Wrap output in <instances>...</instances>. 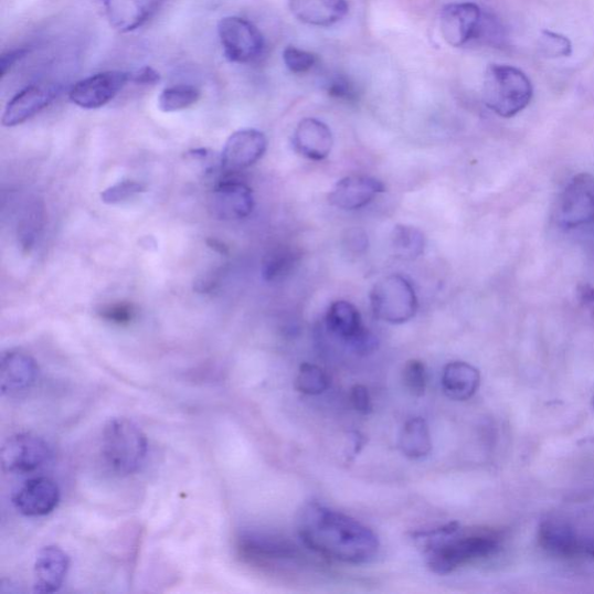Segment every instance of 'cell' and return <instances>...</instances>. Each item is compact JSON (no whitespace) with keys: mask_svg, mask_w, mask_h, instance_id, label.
Returning <instances> with one entry per match:
<instances>
[{"mask_svg":"<svg viewBox=\"0 0 594 594\" xmlns=\"http://www.w3.org/2000/svg\"><path fill=\"white\" fill-rule=\"evenodd\" d=\"M293 146L297 152L314 162L325 161L333 147V135L327 124L307 118L297 125L293 135Z\"/></svg>","mask_w":594,"mask_h":594,"instance_id":"44dd1931","label":"cell"},{"mask_svg":"<svg viewBox=\"0 0 594 594\" xmlns=\"http://www.w3.org/2000/svg\"><path fill=\"white\" fill-rule=\"evenodd\" d=\"M210 202L213 215L224 221L246 219L255 209L253 190L237 179L222 180L213 190Z\"/></svg>","mask_w":594,"mask_h":594,"instance_id":"5bb4252c","label":"cell"},{"mask_svg":"<svg viewBox=\"0 0 594 594\" xmlns=\"http://www.w3.org/2000/svg\"><path fill=\"white\" fill-rule=\"evenodd\" d=\"M330 378L318 365L305 362L295 379V390L309 396L321 395L329 390Z\"/></svg>","mask_w":594,"mask_h":594,"instance_id":"f1b7e54d","label":"cell"},{"mask_svg":"<svg viewBox=\"0 0 594 594\" xmlns=\"http://www.w3.org/2000/svg\"><path fill=\"white\" fill-rule=\"evenodd\" d=\"M384 192L383 182L373 177L350 176L337 182L329 194V202L342 211H357Z\"/></svg>","mask_w":594,"mask_h":594,"instance_id":"2e32d148","label":"cell"},{"mask_svg":"<svg viewBox=\"0 0 594 594\" xmlns=\"http://www.w3.org/2000/svg\"><path fill=\"white\" fill-rule=\"evenodd\" d=\"M539 544L545 552L560 558H579L587 553L588 542L583 541L575 530L559 520H547L540 524Z\"/></svg>","mask_w":594,"mask_h":594,"instance_id":"ffe728a7","label":"cell"},{"mask_svg":"<svg viewBox=\"0 0 594 594\" xmlns=\"http://www.w3.org/2000/svg\"><path fill=\"white\" fill-rule=\"evenodd\" d=\"M425 235L418 227L399 224L392 235V248L396 258L402 261H415L424 254Z\"/></svg>","mask_w":594,"mask_h":594,"instance_id":"4316f807","label":"cell"},{"mask_svg":"<svg viewBox=\"0 0 594 594\" xmlns=\"http://www.w3.org/2000/svg\"><path fill=\"white\" fill-rule=\"evenodd\" d=\"M283 59L288 71L296 75L309 73L318 59L315 54L288 45L283 53Z\"/></svg>","mask_w":594,"mask_h":594,"instance_id":"d6a6232c","label":"cell"},{"mask_svg":"<svg viewBox=\"0 0 594 594\" xmlns=\"http://www.w3.org/2000/svg\"><path fill=\"white\" fill-rule=\"evenodd\" d=\"M531 79L520 68L507 64H490L484 81L486 106L501 118H513L527 108L533 98Z\"/></svg>","mask_w":594,"mask_h":594,"instance_id":"3957f363","label":"cell"},{"mask_svg":"<svg viewBox=\"0 0 594 594\" xmlns=\"http://www.w3.org/2000/svg\"><path fill=\"white\" fill-rule=\"evenodd\" d=\"M161 81V75L151 66H144L130 73V83L137 85H153Z\"/></svg>","mask_w":594,"mask_h":594,"instance_id":"8d00e7d4","label":"cell"},{"mask_svg":"<svg viewBox=\"0 0 594 594\" xmlns=\"http://www.w3.org/2000/svg\"><path fill=\"white\" fill-rule=\"evenodd\" d=\"M134 309L127 304H117L104 308L100 312L102 317L114 325H128L134 318Z\"/></svg>","mask_w":594,"mask_h":594,"instance_id":"e575fe53","label":"cell"},{"mask_svg":"<svg viewBox=\"0 0 594 594\" xmlns=\"http://www.w3.org/2000/svg\"><path fill=\"white\" fill-rule=\"evenodd\" d=\"M168 0H100L108 24L120 33L141 29Z\"/></svg>","mask_w":594,"mask_h":594,"instance_id":"4fadbf2b","label":"cell"},{"mask_svg":"<svg viewBox=\"0 0 594 594\" xmlns=\"http://www.w3.org/2000/svg\"><path fill=\"white\" fill-rule=\"evenodd\" d=\"M238 552L247 563L261 568L287 566L288 563H303L299 548L285 538L259 532H247L238 539Z\"/></svg>","mask_w":594,"mask_h":594,"instance_id":"52a82bcc","label":"cell"},{"mask_svg":"<svg viewBox=\"0 0 594 594\" xmlns=\"http://www.w3.org/2000/svg\"><path fill=\"white\" fill-rule=\"evenodd\" d=\"M327 327L333 336L347 342L351 349L369 331L362 325L359 310L348 301H336L330 306L327 314Z\"/></svg>","mask_w":594,"mask_h":594,"instance_id":"cb8c5ba5","label":"cell"},{"mask_svg":"<svg viewBox=\"0 0 594 594\" xmlns=\"http://www.w3.org/2000/svg\"><path fill=\"white\" fill-rule=\"evenodd\" d=\"M200 97V89L193 85H173L162 91L158 98V107L165 113L184 110L195 105Z\"/></svg>","mask_w":594,"mask_h":594,"instance_id":"83f0119b","label":"cell"},{"mask_svg":"<svg viewBox=\"0 0 594 594\" xmlns=\"http://www.w3.org/2000/svg\"><path fill=\"white\" fill-rule=\"evenodd\" d=\"M146 187L139 181L123 180L106 189L102 193V201L106 204H120L129 201L130 199L144 193Z\"/></svg>","mask_w":594,"mask_h":594,"instance_id":"1f68e13d","label":"cell"},{"mask_svg":"<svg viewBox=\"0 0 594 594\" xmlns=\"http://www.w3.org/2000/svg\"><path fill=\"white\" fill-rule=\"evenodd\" d=\"M53 456L47 442L33 433H18L10 437L0 450L6 471L30 474L47 465Z\"/></svg>","mask_w":594,"mask_h":594,"instance_id":"ba28073f","label":"cell"},{"mask_svg":"<svg viewBox=\"0 0 594 594\" xmlns=\"http://www.w3.org/2000/svg\"><path fill=\"white\" fill-rule=\"evenodd\" d=\"M539 53L545 59H564L573 55V43L563 34L543 30L538 40Z\"/></svg>","mask_w":594,"mask_h":594,"instance_id":"f546056e","label":"cell"},{"mask_svg":"<svg viewBox=\"0 0 594 594\" xmlns=\"http://www.w3.org/2000/svg\"><path fill=\"white\" fill-rule=\"evenodd\" d=\"M297 534L315 554L346 564H368L380 550L379 538L370 528L318 502H309L300 511Z\"/></svg>","mask_w":594,"mask_h":594,"instance_id":"6da1fadb","label":"cell"},{"mask_svg":"<svg viewBox=\"0 0 594 594\" xmlns=\"http://www.w3.org/2000/svg\"><path fill=\"white\" fill-rule=\"evenodd\" d=\"M59 88L52 85H30L21 89L7 105L2 124L15 127L31 120L57 97Z\"/></svg>","mask_w":594,"mask_h":594,"instance_id":"e0dca14e","label":"cell"},{"mask_svg":"<svg viewBox=\"0 0 594 594\" xmlns=\"http://www.w3.org/2000/svg\"><path fill=\"white\" fill-rule=\"evenodd\" d=\"M291 14L304 24L330 28L349 13L347 0H288Z\"/></svg>","mask_w":594,"mask_h":594,"instance_id":"7402d4cb","label":"cell"},{"mask_svg":"<svg viewBox=\"0 0 594 594\" xmlns=\"http://www.w3.org/2000/svg\"><path fill=\"white\" fill-rule=\"evenodd\" d=\"M403 383L411 395L415 397L424 396L427 386L425 363L417 359L407 361L403 370Z\"/></svg>","mask_w":594,"mask_h":594,"instance_id":"4dcf8cb0","label":"cell"},{"mask_svg":"<svg viewBox=\"0 0 594 594\" xmlns=\"http://www.w3.org/2000/svg\"><path fill=\"white\" fill-rule=\"evenodd\" d=\"M587 556L594 559V542L588 543Z\"/></svg>","mask_w":594,"mask_h":594,"instance_id":"ab89813d","label":"cell"},{"mask_svg":"<svg viewBox=\"0 0 594 594\" xmlns=\"http://www.w3.org/2000/svg\"><path fill=\"white\" fill-rule=\"evenodd\" d=\"M353 233L354 235L349 237V247L359 254L368 247L369 240L360 231H353Z\"/></svg>","mask_w":594,"mask_h":594,"instance_id":"f35d334b","label":"cell"},{"mask_svg":"<svg viewBox=\"0 0 594 594\" xmlns=\"http://www.w3.org/2000/svg\"><path fill=\"white\" fill-rule=\"evenodd\" d=\"M301 254L293 246H279L269 251L262 266L263 278L267 283L280 282L290 276Z\"/></svg>","mask_w":594,"mask_h":594,"instance_id":"484cf974","label":"cell"},{"mask_svg":"<svg viewBox=\"0 0 594 594\" xmlns=\"http://www.w3.org/2000/svg\"><path fill=\"white\" fill-rule=\"evenodd\" d=\"M400 448L411 460L426 458L432 450V439L425 420L415 417L404 424L400 437Z\"/></svg>","mask_w":594,"mask_h":594,"instance_id":"d4e9b609","label":"cell"},{"mask_svg":"<svg viewBox=\"0 0 594 594\" xmlns=\"http://www.w3.org/2000/svg\"><path fill=\"white\" fill-rule=\"evenodd\" d=\"M370 299L374 316L393 326L407 323L418 311L416 290L400 274H392L375 284Z\"/></svg>","mask_w":594,"mask_h":594,"instance_id":"5b68a950","label":"cell"},{"mask_svg":"<svg viewBox=\"0 0 594 594\" xmlns=\"http://www.w3.org/2000/svg\"><path fill=\"white\" fill-rule=\"evenodd\" d=\"M147 454L148 439L139 425L127 418H113L106 424L103 455L114 471L123 476L139 471Z\"/></svg>","mask_w":594,"mask_h":594,"instance_id":"277c9868","label":"cell"},{"mask_svg":"<svg viewBox=\"0 0 594 594\" xmlns=\"http://www.w3.org/2000/svg\"><path fill=\"white\" fill-rule=\"evenodd\" d=\"M29 53L30 50L28 49H18L6 53L2 60H0V74H2V77H6L12 71V67L22 59L26 57Z\"/></svg>","mask_w":594,"mask_h":594,"instance_id":"74e56055","label":"cell"},{"mask_svg":"<svg viewBox=\"0 0 594 594\" xmlns=\"http://www.w3.org/2000/svg\"><path fill=\"white\" fill-rule=\"evenodd\" d=\"M593 406H594V399H593Z\"/></svg>","mask_w":594,"mask_h":594,"instance_id":"60d3db41","label":"cell"},{"mask_svg":"<svg viewBox=\"0 0 594 594\" xmlns=\"http://www.w3.org/2000/svg\"><path fill=\"white\" fill-rule=\"evenodd\" d=\"M218 34L227 61L247 64L263 55L265 49L263 34L253 22L244 18H222L218 25Z\"/></svg>","mask_w":594,"mask_h":594,"instance_id":"8992f818","label":"cell"},{"mask_svg":"<svg viewBox=\"0 0 594 594\" xmlns=\"http://www.w3.org/2000/svg\"><path fill=\"white\" fill-rule=\"evenodd\" d=\"M61 491L49 477L29 479L13 495V506L19 513L26 517H44L59 506Z\"/></svg>","mask_w":594,"mask_h":594,"instance_id":"9a60e30c","label":"cell"},{"mask_svg":"<svg viewBox=\"0 0 594 594\" xmlns=\"http://www.w3.org/2000/svg\"><path fill=\"white\" fill-rule=\"evenodd\" d=\"M558 220L566 230L594 223V176L581 173L571 179L558 204Z\"/></svg>","mask_w":594,"mask_h":594,"instance_id":"9c48e42d","label":"cell"},{"mask_svg":"<svg viewBox=\"0 0 594 594\" xmlns=\"http://www.w3.org/2000/svg\"><path fill=\"white\" fill-rule=\"evenodd\" d=\"M71 568V558L56 545H47L39 552L34 564V592H57Z\"/></svg>","mask_w":594,"mask_h":594,"instance_id":"d6986e66","label":"cell"},{"mask_svg":"<svg viewBox=\"0 0 594 594\" xmlns=\"http://www.w3.org/2000/svg\"><path fill=\"white\" fill-rule=\"evenodd\" d=\"M482 10L475 3H452L441 12V31L450 47H464L481 31Z\"/></svg>","mask_w":594,"mask_h":594,"instance_id":"7c38bea8","label":"cell"},{"mask_svg":"<svg viewBox=\"0 0 594 594\" xmlns=\"http://www.w3.org/2000/svg\"><path fill=\"white\" fill-rule=\"evenodd\" d=\"M351 403L352 406L362 415H370L373 411V402L371 394L362 384H356L351 390Z\"/></svg>","mask_w":594,"mask_h":594,"instance_id":"d590c367","label":"cell"},{"mask_svg":"<svg viewBox=\"0 0 594 594\" xmlns=\"http://www.w3.org/2000/svg\"><path fill=\"white\" fill-rule=\"evenodd\" d=\"M267 150V139L257 129H242L231 135L221 155L225 172H242L261 161Z\"/></svg>","mask_w":594,"mask_h":594,"instance_id":"8fae6325","label":"cell"},{"mask_svg":"<svg viewBox=\"0 0 594 594\" xmlns=\"http://www.w3.org/2000/svg\"><path fill=\"white\" fill-rule=\"evenodd\" d=\"M426 555L432 573L446 576L471 562L488 559L500 550L498 534L482 530H463L459 522L413 534Z\"/></svg>","mask_w":594,"mask_h":594,"instance_id":"7a4b0ae2","label":"cell"},{"mask_svg":"<svg viewBox=\"0 0 594 594\" xmlns=\"http://www.w3.org/2000/svg\"><path fill=\"white\" fill-rule=\"evenodd\" d=\"M130 83V73L110 71L77 82L68 94L72 103L84 109H98L110 103Z\"/></svg>","mask_w":594,"mask_h":594,"instance_id":"30bf717a","label":"cell"},{"mask_svg":"<svg viewBox=\"0 0 594 594\" xmlns=\"http://www.w3.org/2000/svg\"><path fill=\"white\" fill-rule=\"evenodd\" d=\"M481 375L465 361H453L445 365L442 385L445 395L453 401L470 400L478 391Z\"/></svg>","mask_w":594,"mask_h":594,"instance_id":"603a6c76","label":"cell"},{"mask_svg":"<svg viewBox=\"0 0 594 594\" xmlns=\"http://www.w3.org/2000/svg\"><path fill=\"white\" fill-rule=\"evenodd\" d=\"M330 97L344 100L356 102L358 99V91L356 86L344 76H336L327 85Z\"/></svg>","mask_w":594,"mask_h":594,"instance_id":"836d02e7","label":"cell"},{"mask_svg":"<svg viewBox=\"0 0 594 594\" xmlns=\"http://www.w3.org/2000/svg\"><path fill=\"white\" fill-rule=\"evenodd\" d=\"M38 376L39 365L25 352L9 351L0 359V391L3 395L15 396L30 391Z\"/></svg>","mask_w":594,"mask_h":594,"instance_id":"ac0fdd59","label":"cell"}]
</instances>
